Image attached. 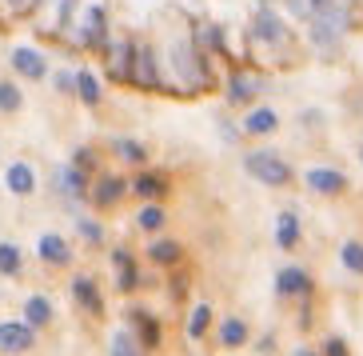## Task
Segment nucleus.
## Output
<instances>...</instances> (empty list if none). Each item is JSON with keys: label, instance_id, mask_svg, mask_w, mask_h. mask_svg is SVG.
<instances>
[{"label": "nucleus", "instance_id": "10", "mask_svg": "<svg viewBox=\"0 0 363 356\" xmlns=\"http://www.w3.org/2000/svg\"><path fill=\"white\" fill-rule=\"evenodd\" d=\"M216 340H220V348H244L247 340H252V328H247V320H240V316H224L220 328H216Z\"/></svg>", "mask_w": 363, "mask_h": 356}, {"label": "nucleus", "instance_id": "18", "mask_svg": "<svg viewBox=\"0 0 363 356\" xmlns=\"http://www.w3.org/2000/svg\"><path fill=\"white\" fill-rule=\"evenodd\" d=\"M276 244L284 252H291L299 244V216L296 212H279V220H276Z\"/></svg>", "mask_w": 363, "mask_h": 356}, {"label": "nucleus", "instance_id": "28", "mask_svg": "<svg viewBox=\"0 0 363 356\" xmlns=\"http://www.w3.org/2000/svg\"><path fill=\"white\" fill-rule=\"evenodd\" d=\"M132 320H136L140 340H144V345H148V348L160 345V320H156V316H148V313H132Z\"/></svg>", "mask_w": 363, "mask_h": 356}, {"label": "nucleus", "instance_id": "22", "mask_svg": "<svg viewBox=\"0 0 363 356\" xmlns=\"http://www.w3.org/2000/svg\"><path fill=\"white\" fill-rule=\"evenodd\" d=\"M212 328V304L200 301L192 308V316H188V340H203V333Z\"/></svg>", "mask_w": 363, "mask_h": 356}, {"label": "nucleus", "instance_id": "24", "mask_svg": "<svg viewBox=\"0 0 363 356\" xmlns=\"http://www.w3.org/2000/svg\"><path fill=\"white\" fill-rule=\"evenodd\" d=\"M108 356H140V345L128 328H116L112 340H108Z\"/></svg>", "mask_w": 363, "mask_h": 356}, {"label": "nucleus", "instance_id": "5", "mask_svg": "<svg viewBox=\"0 0 363 356\" xmlns=\"http://www.w3.org/2000/svg\"><path fill=\"white\" fill-rule=\"evenodd\" d=\"M33 345H36V328L28 320H4L0 324V352L4 356L28 352Z\"/></svg>", "mask_w": 363, "mask_h": 356}, {"label": "nucleus", "instance_id": "16", "mask_svg": "<svg viewBox=\"0 0 363 356\" xmlns=\"http://www.w3.org/2000/svg\"><path fill=\"white\" fill-rule=\"evenodd\" d=\"M132 193H136L140 200H160V196L168 193V176H160V173H140L136 180H132Z\"/></svg>", "mask_w": 363, "mask_h": 356}, {"label": "nucleus", "instance_id": "27", "mask_svg": "<svg viewBox=\"0 0 363 356\" xmlns=\"http://www.w3.org/2000/svg\"><path fill=\"white\" fill-rule=\"evenodd\" d=\"M112 149H116V156H120L124 164H144V161H148V149H144L140 141H128V136H120Z\"/></svg>", "mask_w": 363, "mask_h": 356}, {"label": "nucleus", "instance_id": "6", "mask_svg": "<svg viewBox=\"0 0 363 356\" xmlns=\"http://www.w3.org/2000/svg\"><path fill=\"white\" fill-rule=\"evenodd\" d=\"M140 88H160V65H156V53L148 44H132V76Z\"/></svg>", "mask_w": 363, "mask_h": 356}, {"label": "nucleus", "instance_id": "3", "mask_svg": "<svg viewBox=\"0 0 363 356\" xmlns=\"http://www.w3.org/2000/svg\"><path fill=\"white\" fill-rule=\"evenodd\" d=\"M172 68H176V76H184V88H208V68L184 36L172 41Z\"/></svg>", "mask_w": 363, "mask_h": 356}, {"label": "nucleus", "instance_id": "31", "mask_svg": "<svg viewBox=\"0 0 363 356\" xmlns=\"http://www.w3.org/2000/svg\"><path fill=\"white\" fill-rule=\"evenodd\" d=\"M21 104H24L21 88L12 85V80H0V112H16Z\"/></svg>", "mask_w": 363, "mask_h": 356}, {"label": "nucleus", "instance_id": "13", "mask_svg": "<svg viewBox=\"0 0 363 356\" xmlns=\"http://www.w3.org/2000/svg\"><path fill=\"white\" fill-rule=\"evenodd\" d=\"M72 296H76V304H80L84 313H92V316L104 313V296H100V288H96L92 276H76V281H72Z\"/></svg>", "mask_w": 363, "mask_h": 356}, {"label": "nucleus", "instance_id": "9", "mask_svg": "<svg viewBox=\"0 0 363 356\" xmlns=\"http://www.w3.org/2000/svg\"><path fill=\"white\" fill-rule=\"evenodd\" d=\"M36 252H40V260H44V264H52V269H65L68 260H72L68 240L56 237V232H44V237L36 240Z\"/></svg>", "mask_w": 363, "mask_h": 356}, {"label": "nucleus", "instance_id": "17", "mask_svg": "<svg viewBox=\"0 0 363 356\" xmlns=\"http://www.w3.org/2000/svg\"><path fill=\"white\" fill-rule=\"evenodd\" d=\"M244 129L252 132V136H272V132L279 129V117L272 112V108H252L244 120Z\"/></svg>", "mask_w": 363, "mask_h": 356}, {"label": "nucleus", "instance_id": "12", "mask_svg": "<svg viewBox=\"0 0 363 356\" xmlns=\"http://www.w3.org/2000/svg\"><path fill=\"white\" fill-rule=\"evenodd\" d=\"M124 193H128V184L120 180V176H100L96 184H92V205L96 208H112L124 200Z\"/></svg>", "mask_w": 363, "mask_h": 356}, {"label": "nucleus", "instance_id": "34", "mask_svg": "<svg viewBox=\"0 0 363 356\" xmlns=\"http://www.w3.org/2000/svg\"><path fill=\"white\" fill-rule=\"evenodd\" d=\"M80 232L88 237V244H100V240H104V232H100L96 220H80Z\"/></svg>", "mask_w": 363, "mask_h": 356}, {"label": "nucleus", "instance_id": "30", "mask_svg": "<svg viewBox=\"0 0 363 356\" xmlns=\"http://www.w3.org/2000/svg\"><path fill=\"white\" fill-rule=\"evenodd\" d=\"M16 272H21V249L0 244V276H16Z\"/></svg>", "mask_w": 363, "mask_h": 356}, {"label": "nucleus", "instance_id": "4", "mask_svg": "<svg viewBox=\"0 0 363 356\" xmlns=\"http://www.w3.org/2000/svg\"><path fill=\"white\" fill-rule=\"evenodd\" d=\"M276 296H279V301H308V296H311L308 269H299V264H284V269L276 272Z\"/></svg>", "mask_w": 363, "mask_h": 356}, {"label": "nucleus", "instance_id": "38", "mask_svg": "<svg viewBox=\"0 0 363 356\" xmlns=\"http://www.w3.org/2000/svg\"><path fill=\"white\" fill-rule=\"evenodd\" d=\"M291 356H320V352H315V348H296Z\"/></svg>", "mask_w": 363, "mask_h": 356}, {"label": "nucleus", "instance_id": "2", "mask_svg": "<svg viewBox=\"0 0 363 356\" xmlns=\"http://www.w3.org/2000/svg\"><path fill=\"white\" fill-rule=\"evenodd\" d=\"M244 168H247L252 180L267 184V188H284V184H291V164L284 161V156H276V152H247Z\"/></svg>", "mask_w": 363, "mask_h": 356}, {"label": "nucleus", "instance_id": "11", "mask_svg": "<svg viewBox=\"0 0 363 356\" xmlns=\"http://www.w3.org/2000/svg\"><path fill=\"white\" fill-rule=\"evenodd\" d=\"M4 184H9L12 196H33L36 193V173L24 161H12L9 168H4Z\"/></svg>", "mask_w": 363, "mask_h": 356}, {"label": "nucleus", "instance_id": "29", "mask_svg": "<svg viewBox=\"0 0 363 356\" xmlns=\"http://www.w3.org/2000/svg\"><path fill=\"white\" fill-rule=\"evenodd\" d=\"M148 257L156 260L160 269H172V264L180 260V244H176V240H156V244L148 249Z\"/></svg>", "mask_w": 363, "mask_h": 356}, {"label": "nucleus", "instance_id": "14", "mask_svg": "<svg viewBox=\"0 0 363 356\" xmlns=\"http://www.w3.org/2000/svg\"><path fill=\"white\" fill-rule=\"evenodd\" d=\"M259 76L252 72H232V80H228V100L232 104H252V100L259 97Z\"/></svg>", "mask_w": 363, "mask_h": 356}, {"label": "nucleus", "instance_id": "26", "mask_svg": "<svg viewBox=\"0 0 363 356\" xmlns=\"http://www.w3.org/2000/svg\"><path fill=\"white\" fill-rule=\"evenodd\" d=\"M340 264L352 272V276H363V240H347V244H343V249H340Z\"/></svg>", "mask_w": 363, "mask_h": 356}, {"label": "nucleus", "instance_id": "8", "mask_svg": "<svg viewBox=\"0 0 363 356\" xmlns=\"http://www.w3.org/2000/svg\"><path fill=\"white\" fill-rule=\"evenodd\" d=\"M12 68L21 76H28V80H44V72H48L44 56L36 53V48H28V44H16V48H12Z\"/></svg>", "mask_w": 363, "mask_h": 356}, {"label": "nucleus", "instance_id": "7", "mask_svg": "<svg viewBox=\"0 0 363 356\" xmlns=\"http://www.w3.org/2000/svg\"><path fill=\"white\" fill-rule=\"evenodd\" d=\"M303 180H308L311 193H320V196H340L343 188H347V176H343L340 168H328V164L308 168V173H303Z\"/></svg>", "mask_w": 363, "mask_h": 356}, {"label": "nucleus", "instance_id": "21", "mask_svg": "<svg viewBox=\"0 0 363 356\" xmlns=\"http://www.w3.org/2000/svg\"><path fill=\"white\" fill-rule=\"evenodd\" d=\"M24 320L33 324V328H44V324L52 320V304H48V296H28V301H24Z\"/></svg>", "mask_w": 363, "mask_h": 356}, {"label": "nucleus", "instance_id": "15", "mask_svg": "<svg viewBox=\"0 0 363 356\" xmlns=\"http://www.w3.org/2000/svg\"><path fill=\"white\" fill-rule=\"evenodd\" d=\"M288 36V28H284V21H279L272 9H259L256 12V41H267V44H279Z\"/></svg>", "mask_w": 363, "mask_h": 356}, {"label": "nucleus", "instance_id": "32", "mask_svg": "<svg viewBox=\"0 0 363 356\" xmlns=\"http://www.w3.org/2000/svg\"><path fill=\"white\" fill-rule=\"evenodd\" d=\"M320 356H352V348H347V340H343V336L331 333L328 340H323V352Z\"/></svg>", "mask_w": 363, "mask_h": 356}, {"label": "nucleus", "instance_id": "1", "mask_svg": "<svg viewBox=\"0 0 363 356\" xmlns=\"http://www.w3.org/2000/svg\"><path fill=\"white\" fill-rule=\"evenodd\" d=\"M343 33H347V9H343L340 0H328V4H320L308 16V36L320 53H331Z\"/></svg>", "mask_w": 363, "mask_h": 356}, {"label": "nucleus", "instance_id": "36", "mask_svg": "<svg viewBox=\"0 0 363 356\" xmlns=\"http://www.w3.org/2000/svg\"><path fill=\"white\" fill-rule=\"evenodd\" d=\"M9 4H12V12H28V9H36L40 0H9Z\"/></svg>", "mask_w": 363, "mask_h": 356}, {"label": "nucleus", "instance_id": "33", "mask_svg": "<svg viewBox=\"0 0 363 356\" xmlns=\"http://www.w3.org/2000/svg\"><path fill=\"white\" fill-rule=\"evenodd\" d=\"M72 164L80 168V173H88V168H96V152H92V149H76Z\"/></svg>", "mask_w": 363, "mask_h": 356}, {"label": "nucleus", "instance_id": "37", "mask_svg": "<svg viewBox=\"0 0 363 356\" xmlns=\"http://www.w3.org/2000/svg\"><path fill=\"white\" fill-rule=\"evenodd\" d=\"M72 4H76V0H60V24H65L68 16H72Z\"/></svg>", "mask_w": 363, "mask_h": 356}, {"label": "nucleus", "instance_id": "19", "mask_svg": "<svg viewBox=\"0 0 363 356\" xmlns=\"http://www.w3.org/2000/svg\"><path fill=\"white\" fill-rule=\"evenodd\" d=\"M56 184H60V193H65L68 200H80V196L88 193V188H84V173H80L76 164H68V168H60V173H56Z\"/></svg>", "mask_w": 363, "mask_h": 356}, {"label": "nucleus", "instance_id": "20", "mask_svg": "<svg viewBox=\"0 0 363 356\" xmlns=\"http://www.w3.org/2000/svg\"><path fill=\"white\" fill-rule=\"evenodd\" d=\"M112 264H116V272H120V288H124V292L136 288L140 272H136V260H132V252H128V249H116V252H112Z\"/></svg>", "mask_w": 363, "mask_h": 356}, {"label": "nucleus", "instance_id": "25", "mask_svg": "<svg viewBox=\"0 0 363 356\" xmlns=\"http://www.w3.org/2000/svg\"><path fill=\"white\" fill-rule=\"evenodd\" d=\"M136 225L144 228V232H160V228L168 225V216H164V208L156 205V200H148V205L140 208V216H136Z\"/></svg>", "mask_w": 363, "mask_h": 356}, {"label": "nucleus", "instance_id": "23", "mask_svg": "<svg viewBox=\"0 0 363 356\" xmlns=\"http://www.w3.org/2000/svg\"><path fill=\"white\" fill-rule=\"evenodd\" d=\"M76 92H80V100H84L88 108L100 104V80L88 72V68H80V72H76Z\"/></svg>", "mask_w": 363, "mask_h": 356}, {"label": "nucleus", "instance_id": "35", "mask_svg": "<svg viewBox=\"0 0 363 356\" xmlns=\"http://www.w3.org/2000/svg\"><path fill=\"white\" fill-rule=\"evenodd\" d=\"M56 88H60V92H72V88H76V72H60V76H56Z\"/></svg>", "mask_w": 363, "mask_h": 356}]
</instances>
